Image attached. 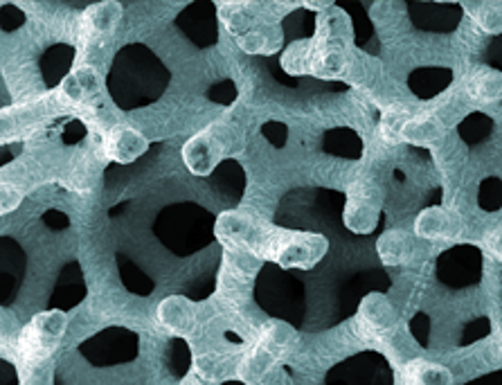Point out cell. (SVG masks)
Wrapping results in <instances>:
<instances>
[{"label":"cell","mask_w":502,"mask_h":385,"mask_svg":"<svg viewBox=\"0 0 502 385\" xmlns=\"http://www.w3.org/2000/svg\"><path fill=\"white\" fill-rule=\"evenodd\" d=\"M403 381L415 385H446L453 383V376L446 367L435 366V363L415 361L403 367Z\"/></svg>","instance_id":"obj_12"},{"label":"cell","mask_w":502,"mask_h":385,"mask_svg":"<svg viewBox=\"0 0 502 385\" xmlns=\"http://www.w3.org/2000/svg\"><path fill=\"white\" fill-rule=\"evenodd\" d=\"M273 363L275 356L269 354L264 347L259 345L253 354H248L244 361H241V366H239V379L244 381V383H257V381H262L269 374Z\"/></svg>","instance_id":"obj_14"},{"label":"cell","mask_w":502,"mask_h":385,"mask_svg":"<svg viewBox=\"0 0 502 385\" xmlns=\"http://www.w3.org/2000/svg\"><path fill=\"white\" fill-rule=\"evenodd\" d=\"M408 113L403 109H388L381 118V135L385 142H397L403 138V128L408 124Z\"/></svg>","instance_id":"obj_17"},{"label":"cell","mask_w":502,"mask_h":385,"mask_svg":"<svg viewBox=\"0 0 502 385\" xmlns=\"http://www.w3.org/2000/svg\"><path fill=\"white\" fill-rule=\"evenodd\" d=\"M20 201H23V194H20L19 188H14L10 183L0 185V212H11L14 208H19Z\"/></svg>","instance_id":"obj_19"},{"label":"cell","mask_w":502,"mask_h":385,"mask_svg":"<svg viewBox=\"0 0 502 385\" xmlns=\"http://www.w3.org/2000/svg\"><path fill=\"white\" fill-rule=\"evenodd\" d=\"M147 151L145 135L131 127H115L106 138V153L115 163H133Z\"/></svg>","instance_id":"obj_4"},{"label":"cell","mask_w":502,"mask_h":385,"mask_svg":"<svg viewBox=\"0 0 502 385\" xmlns=\"http://www.w3.org/2000/svg\"><path fill=\"white\" fill-rule=\"evenodd\" d=\"M376 223V208H374L372 196L368 194V189L361 188V192H352L349 196L347 208H345V226L352 230V233H369Z\"/></svg>","instance_id":"obj_8"},{"label":"cell","mask_w":502,"mask_h":385,"mask_svg":"<svg viewBox=\"0 0 502 385\" xmlns=\"http://www.w3.org/2000/svg\"><path fill=\"white\" fill-rule=\"evenodd\" d=\"M100 90V80L90 68H77L61 81V93L72 104H81Z\"/></svg>","instance_id":"obj_9"},{"label":"cell","mask_w":502,"mask_h":385,"mask_svg":"<svg viewBox=\"0 0 502 385\" xmlns=\"http://www.w3.org/2000/svg\"><path fill=\"white\" fill-rule=\"evenodd\" d=\"M119 16H122V7L118 3H100L93 10H88L86 23H88V30H93L95 35H109L119 23Z\"/></svg>","instance_id":"obj_15"},{"label":"cell","mask_w":502,"mask_h":385,"mask_svg":"<svg viewBox=\"0 0 502 385\" xmlns=\"http://www.w3.org/2000/svg\"><path fill=\"white\" fill-rule=\"evenodd\" d=\"M217 235L228 243L230 248H250L257 237V227L248 214L241 212H224L217 221Z\"/></svg>","instance_id":"obj_6"},{"label":"cell","mask_w":502,"mask_h":385,"mask_svg":"<svg viewBox=\"0 0 502 385\" xmlns=\"http://www.w3.org/2000/svg\"><path fill=\"white\" fill-rule=\"evenodd\" d=\"M415 235L422 239H444L458 235V221L444 208H426L415 221Z\"/></svg>","instance_id":"obj_7"},{"label":"cell","mask_w":502,"mask_h":385,"mask_svg":"<svg viewBox=\"0 0 502 385\" xmlns=\"http://www.w3.org/2000/svg\"><path fill=\"white\" fill-rule=\"evenodd\" d=\"M65 331V316L61 312H45L36 316L23 329L19 341V350L27 363H43L59 345Z\"/></svg>","instance_id":"obj_1"},{"label":"cell","mask_w":502,"mask_h":385,"mask_svg":"<svg viewBox=\"0 0 502 385\" xmlns=\"http://www.w3.org/2000/svg\"><path fill=\"white\" fill-rule=\"evenodd\" d=\"M259 345L264 347L269 354H273L275 358H279L295 345V331L286 322H269L262 329Z\"/></svg>","instance_id":"obj_13"},{"label":"cell","mask_w":502,"mask_h":385,"mask_svg":"<svg viewBox=\"0 0 502 385\" xmlns=\"http://www.w3.org/2000/svg\"><path fill=\"white\" fill-rule=\"evenodd\" d=\"M403 138L417 144H435L442 138V127L435 118L408 119V124L403 128Z\"/></svg>","instance_id":"obj_16"},{"label":"cell","mask_w":502,"mask_h":385,"mask_svg":"<svg viewBox=\"0 0 502 385\" xmlns=\"http://www.w3.org/2000/svg\"><path fill=\"white\" fill-rule=\"evenodd\" d=\"M239 43H241V48L246 50V52H262L266 45V39L264 35H259V32H248V35H244L241 39H239Z\"/></svg>","instance_id":"obj_22"},{"label":"cell","mask_w":502,"mask_h":385,"mask_svg":"<svg viewBox=\"0 0 502 385\" xmlns=\"http://www.w3.org/2000/svg\"><path fill=\"white\" fill-rule=\"evenodd\" d=\"M275 259L282 266H307L311 262V250L314 246L308 243L307 237L302 235H291V237H282L275 242Z\"/></svg>","instance_id":"obj_11"},{"label":"cell","mask_w":502,"mask_h":385,"mask_svg":"<svg viewBox=\"0 0 502 385\" xmlns=\"http://www.w3.org/2000/svg\"><path fill=\"white\" fill-rule=\"evenodd\" d=\"M468 93H471V97L483 99V102H496L500 97V77L496 73L480 74L468 84Z\"/></svg>","instance_id":"obj_18"},{"label":"cell","mask_w":502,"mask_h":385,"mask_svg":"<svg viewBox=\"0 0 502 385\" xmlns=\"http://www.w3.org/2000/svg\"><path fill=\"white\" fill-rule=\"evenodd\" d=\"M158 322L174 336H189L196 329V306L187 297H167L158 304Z\"/></svg>","instance_id":"obj_2"},{"label":"cell","mask_w":502,"mask_h":385,"mask_svg":"<svg viewBox=\"0 0 502 385\" xmlns=\"http://www.w3.org/2000/svg\"><path fill=\"white\" fill-rule=\"evenodd\" d=\"M320 70L324 74H338L345 70V57L340 55L338 50H327L323 57H320Z\"/></svg>","instance_id":"obj_20"},{"label":"cell","mask_w":502,"mask_h":385,"mask_svg":"<svg viewBox=\"0 0 502 385\" xmlns=\"http://www.w3.org/2000/svg\"><path fill=\"white\" fill-rule=\"evenodd\" d=\"M221 156V140L209 138V134H201L189 138L183 147V163L196 176H208Z\"/></svg>","instance_id":"obj_3"},{"label":"cell","mask_w":502,"mask_h":385,"mask_svg":"<svg viewBox=\"0 0 502 385\" xmlns=\"http://www.w3.org/2000/svg\"><path fill=\"white\" fill-rule=\"evenodd\" d=\"M196 367H199L201 374L205 376V379H214V376L219 374V363H217V358H214L212 354H205L201 356L199 361H196Z\"/></svg>","instance_id":"obj_23"},{"label":"cell","mask_w":502,"mask_h":385,"mask_svg":"<svg viewBox=\"0 0 502 385\" xmlns=\"http://www.w3.org/2000/svg\"><path fill=\"white\" fill-rule=\"evenodd\" d=\"M480 14H475V19H477V23L483 25L484 30L487 32H498L500 30V14L498 12H491V10H487L484 5H480Z\"/></svg>","instance_id":"obj_21"},{"label":"cell","mask_w":502,"mask_h":385,"mask_svg":"<svg viewBox=\"0 0 502 385\" xmlns=\"http://www.w3.org/2000/svg\"><path fill=\"white\" fill-rule=\"evenodd\" d=\"M358 318L363 322V327L376 336H384L397 327V312L394 306L385 300L384 296H368L361 302L358 309Z\"/></svg>","instance_id":"obj_5"},{"label":"cell","mask_w":502,"mask_h":385,"mask_svg":"<svg viewBox=\"0 0 502 385\" xmlns=\"http://www.w3.org/2000/svg\"><path fill=\"white\" fill-rule=\"evenodd\" d=\"M376 250L385 266H403V264H408L410 257H413L408 235L401 233V230H390V233H385L384 237L378 239Z\"/></svg>","instance_id":"obj_10"}]
</instances>
